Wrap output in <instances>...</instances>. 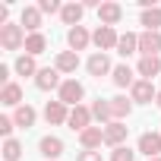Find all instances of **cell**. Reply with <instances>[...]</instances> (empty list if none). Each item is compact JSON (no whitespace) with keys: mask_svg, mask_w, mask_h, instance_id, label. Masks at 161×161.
<instances>
[{"mask_svg":"<svg viewBox=\"0 0 161 161\" xmlns=\"http://www.w3.org/2000/svg\"><path fill=\"white\" fill-rule=\"evenodd\" d=\"M0 44H3V51H19V47H25L22 25H13V22H7L3 29H0Z\"/></svg>","mask_w":161,"mask_h":161,"instance_id":"obj_1","label":"cell"},{"mask_svg":"<svg viewBox=\"0 0 161 161\" xmlns=\"http://www.w3.org/2000/svg\"><path fill=\"white\" fill-rule=\"evenodd\" d=\"M82 95H86V89H82V82H76V79H66V82L60 86V98L57 101H63V104H79L82 101Z\"/></svg>","mask_w":161,"mask_h":161,"instance_id":"obj_2","label":"cell"},{"mask_svg":"<svg viewBox=\"0 0 161 161\" xmlns=\"http://www.w3.org/2000/svg\"><path fill=\"white\" fill-rule=\"evenodd\" d=\"M92 41L98 44V51L104 54V51H111V47H117V41H120V35L114 32V25H98V32L92 35Z\"/></svg>","mask_w":161,"mask_h":161,"instance_id":"obj_3","label":"cell"},{"mask_svg":"<svg viewBox=\"0 0 161 161\" xmlns=\"http://www.w3.org/2000/svg\"><path fill=\"white\" fill-rule=\"evenodd\" d=\"M139 54L142 57H158L161 54V32H142L139 35Z\"/></svg>","mask_w":161,"mask_h":161,"instance_id":"obj_4","label":"cell"},{"mask_svg":"<svg viewBox=\"0 0 161 161\" xmlns=\"http://www.w3.org/2000/svg\"><path fill=\"white\" fill-rule=\"evenodd\" d=\"M35 86L41 89V92H51V89H60L63 82H60V69L54 66H44V69H38V76H35Z\"/></svg>","mask_w":161,"mask_h":161,"instance_id":"obj_5","label":"cell"},{"mask_svg":"<svg viewBox=\"0 0 161 161\" xmlns=\"http://www.w3.org/2000/svg\"><path fill=\"white\" fill-rule=\"evenodd\" d=\"M126 133H130V126H123L120 120H111V123L104 126V142H108V145H114V148H120V145H123V139H126Z\"/></svg>","mask_w":161,"mask_h":161,"instance_id":"obj_6","label":"cell"},{"mask_svg":"<svg viewBox=\"0 0 161 161\" xmlns=\"http://www.w3.org/2000/svg\"><path fill=\"white\" fill-rule=\"evenodd\" d=\"M139 152L148 158H161V133H142L139 136Z\"/></svg>","mask_w":161,"mask_h":161,"instance_id":"obj_7","label":"cell"},{"mask_svg":"<svg viewBox=\"0 0 161 161\" xmlns=\"http://www.w3.org/2000/svg\"><path fill=\"white\" fill-rule=\"evenodd\" d=\"M79 142H82L86 152H95V148L104 142V130H101V126H89V130L79 133Z\"/></svg>","mask_w":161,"mask_h":161,"instance_id":"obj_8","label":"cell"},{"mask_svg":"<svg viewBox=\"0 0 161 161\" xmlns=\"http://www.w3.org/2000/svg\"><path fill=\"white\" fill-rule=\"evenodd\" d=\"M89 120H92V111L89 108H82V104H76L73 111H69V130H79V133H82V130H89Z\"/></svg>","mask_w":161,"mask_h":161,"instance_id":"obj_9","label":"cell"},{"mask_svg":"<svg viewBox=\"0 0 161 161\" xmlns=\"http://www.w3.org/2000/svg\"><path fill=\"white\" fill-rule=\"evenodd\" d=\"M120 16H123L120 3H101V7H98V19H101V25H117Z\"/></svg>","mask_w":161,"mask_h":161,"instance_id":"obj_10","label":"cell"},{"mask_svg":"<svg viewBox=\"0 0 161 161\" xmlns=\"http://www.w3.org/2000/svg\"><path fill=\"white\" fill-rule=\"evenodd\" d=\"M44 117H47V123H66V120H69V111H66L63 101H47Z\"/></svg>","mask_w":161,"mask_h":161,"instance_id":"obj_11","label":"cell"},{"mask_svg":"<svg viewBox=\"0 0 161 161\" xmlns=\"http://www.w3.org/2000/svg\"><path fill=\"white\" fill-rule=\"evenodd\" d=\"M35 117H38V114H35V108H32V104H19V108H16V114H13V123H16V126H22V130H29V126H35Z\"/></svg>","mask_w":161,"mask_h":161,"instance_id":"obj_12","label":"cell"},{"mask_svg":"<svg viewBox=\"0 0 161 161\" xmlns=\"http://www.w3.org/2000/svg\"><path fill=\"white\" fill-rule=\"evenodd\" d=\"M152 98H158V92L152 89V82H148V79H139V82L133 86V101H152Z\"/></svg>","mask_w":161,"mask_h":161,"instance_id":"obj_13","label":"cell"},{"mask_svg":"<svg viewBox=\"0 0 161 161\" xmlns=\"http://www.w3.org/2000/svg\"><path fill=\"white\" fill-rule=\"evenodd\" d=\"M76 66H79V54L76 51H60L57 54V69L60 73H76Z\"/></svg>","mask_w":161,"mask_h":161,"instance_id":"obj_14","label":"cell"},{"mask_svg":"<svg viewBox=\"0 0 161 161\" xmlns=\"http://www.w3.org/2000/svg\"><path fill=\"white\" fill-rule=\"evenodd\" d=\"M66 41H69V47L73 51H82L89 41H92V35L82 29V25H76V29H69V35H66Z\"/></svg>","mask_w":161,"mask_h":161,"instance_id":"obj_15","label":"cell"},{"mask_svg":"<svg viewBox=\"0 0 161 161\" xmlns=\"http://www.w3.org/2000/svg\"><path fill=\"white\" fill-rule=\"evenodd\" d=\"M0 101L10 104V108H19V101H22V89H19L16 82H7L3 92H0Z\"/></svg>","mask_w":161,"mask_h":161,"instance_id":"obj_16","label":"cell"},{"mask_svg":"<svg viewBox=\"0 0 161 161\" xmlns=\"http://www.w3.org/2000/svg\"><path fill=\"white\" fill-rule=\"evenodd\" d=\"M161 73V57H142L139 60V76H145L148 82H152V76Z\"/></svg>","mask_w":161,"mask_h":161,"instance_id":"obj_17","label":"cell"},{"mask_svg":"<svg viewBox=\"0 0 161 161\" xmlns=\"http://www.w3.org/2000/svg\"><path fill=\"white\" fill-rule=\"evenodd\" d=\"M22 25L35 35V32L41 29V10H38V7H25V10H22Z\"/></svg>","mask_w":161,"mask_h":161,"instance_id":"obj_18","label":"cell"},{"mask_svg":"<svg viewBox=\"0 0 161 161\" xmlns=\"http://www.w3.org/2000/svg\"><path fill=\"white\" fill-rule=\"evenodd\" d=\"M89 73L92 76H104V73H114V69H111V60L104 54H92L89 57Z\"/></svg>","mask_w":161,"mask_h":161,"instance_id":"obj_19","label":"cell"},{"mask_svg":"<svg viewBox=\"0 0 161 161\" xmlns=\"http://www.w3.org/2000/svg\"><path fill=\"white\" fill-rule=\"evenodd\" d=\"M41 155H44V158H60V155H63V142H60L57 136H44V139H41Z\"/></svg>","mask_w":161,"mask_h":161,"instance_id":"obj_20","label":"cell"},{"mask_svg":"<svg viewBox=\"0 0 161 161\" xmlns=\"http://www.w3.org/2000/svg\"><path fill=\"white\" fill-rule=\"evenodd\" d=\"M114 86H117V89H126V86L133 89V86H136V82H133V69H130L126 63L114 66Z\"/></svg>","mask_w":161,"mask_h":161,"instance_id":"obj_21","label":"cell"},{"mask_svg":"<svg viewBox=\"0 0 161 161\" xmlns=\"http://www.w3.org/2000/svg\"><path fill=\"white\" fill-rule=\"evenodd\" d=\"M82 13H86V7H79V3H66L63 10H60V16H63V22L66 25H79V19H82Z\"/></svg>","mask_w":161,"mask_h":161,"instance_id":"obj_22","label":"cell"},{"mask_svg":"<svg viewBox=\"0 0 161 161\" xmlns=\"http://www.w3.org/2000/svg\"><path fill=\"white\" fill-rule=\"evenodd\" d=\"M139 51V35H120V41H117V54H123V57H130V54H136Z\"/></svg>","mask_w":161,"mask_h":161,"instance_id":"obj_23","label":"cell"},{"mask_svg":"<svg viewBox=\"0 0 161 161\" xmlns=\"http://www.w3.org/2000/svg\"><path fill=\"white\" fill-rule=\"evenodd\" d=\"M142 25H145V32H158L161 29V7L142 10Z\"/></svg>","mask_w":161,"mask_h":161,"instance_id":"obj_24","label":"cell"},{"mask_svg":"<svg viewBox=\"0 0 161 161\" xmlns=\"http://www.w3.org/2000/svg\"><path fill=\"white\" fill-rule=\"evenodd\" d=\"M44 47H47V38H44L41 32H35V35H29V38H25V51H29V57L41 54Z\"/></svg>","mask_w":161,"mask_h":161,"instance_id":"obj_25","label":"cell"},{"mask_svg":"<svg viewBox=\"0 0 161 161\" xmlns=\"http://www.w3.org/2000/svg\"><path fill=\"white\" fill-rule=\"evenodd\" d=\"M16 73H19V76H38L35 57H29V54H25V57H19V60H16Z\"/></svg>","mask_w":161,"mask_h":161,"instance_id":"obj_26","label":"cell"},{"mask_svg":"<svg viewBox=\"0 0 161 161\" xmlns=\"http://www.w3.org/2000/svg\"><path fill=\"white\" fill-rule=\"evenodd\" d=\"M92 117L108 126V120L114 117V114H111V101H95V104H92Z\"/></svg>","mask_w":161,"mask_h":161,"instance_id":"obj_27","label":"cell"},{"mask_svg":"<svg viewBox=\"0 0 161 161\" xmlns=\"http://www.w3.org/2000/svg\"><path fill=\"white\" fill-rule=\"evenodd\" d=\"M111 114H114V120L130 117V101L126 98H111Z\"/></svg>","mask_w":161,"mask_h":161,"instance_id":"obj_28","label":"cell"},{"mask_svg":"<svg viewBox=\"0 0 161 161\" xmlns=\"http://www.w3.org/2000/svg\"><path fill=\"white\" fill-rule=\"evenodd\" d=\"M19 155H22V145H19L16 139H7V142H3V158H7V161H19Z\"/></svg>","mask_w":161,"mask_h":161,"instance_id":"obj_29","label":"cell"},{"mask_svg":"<svg viewBox=\"0 0 161 161\" xmlns=\"http://www.w3.org/2000/svg\"><path fill=\"white\" fill-rule=\"evenodd\" d=\"M111 161H136V152H130L126 145H120V148L111 152Z\"/></svg>","mask_w":161,"mask_h":161,"instance_id":"obj_30","label":"cell"},{"mask_svg":"<svg viewBox=\"0 0 161 161\" xmlns=\"http://www.w3.org/2000/svg\"><path fill=\"white\" fill-rule=\"evenodd\" d=\"M38 10H41V13H60L63 7L57 3V0H41V3H38Z\"/></svg>","mask_w":161,"mask_h":161,"instance_id":"obj_31","label":"cell"},{"mask_svg":"<svg viewBox=\"0 0 161 161\" xmlns=\"http://www.w3.org/2000/svg\"><path fill=\"white\" fill-rule=\"evenodd\" d=\"M13 126H16V123H13V117H0V133H3L7 139H10V133H13Z\"/></svg>","mask_w":161,"mask_h":161,"instance_id":"obj_32","label":"cell"},{"mask_svg":"<svg viewBox=\"0 0 161 161\" xmlns=\"http://www.w3.org/2000/svg\"><path fill=\"white\" fill-rule=\"evenodd\" d=\"M76 161H101V152H82Z\"/></svg>","mask_w":161,"mask_h":161,"instance_id":"obj_33","label":"cell"},{"mask_svg":"<svg viewBox=\"0 0 161 161\" xmlns=\"http://www.w3.org/2000/svg\"><path fill=\"white\" fill-rule=\"evenodd\" d=\"M155 101H158V108H161V89H158V98H155Z\"/></svg>","mask_w":161,"mask_h":161,"instance_id":"obj_34","label":"cell"},{"mask_svg":"<svg viewBox=\"0 0 161 161\" xmlns=\"http://www.w3.org/2000/svg\"><path fill=\"white\" fill-rule=\"evenodd\" d=\"M148 161H161V158H148Z\"/></svg>","mask_w":161,"mask_h":161,"instance_id":"obj_35","label":"cell"}]
</instances>
